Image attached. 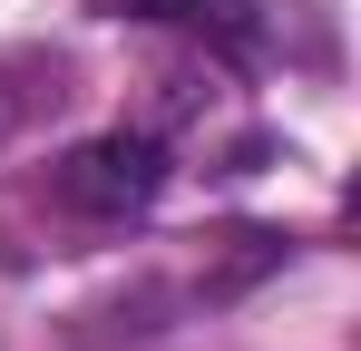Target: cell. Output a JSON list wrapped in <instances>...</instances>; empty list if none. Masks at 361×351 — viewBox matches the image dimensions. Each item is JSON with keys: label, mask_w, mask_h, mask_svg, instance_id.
Segmentation results:
<instances>
[{"label": "cell", "mask_w": 361, "mask_h": 351, "mask_svg": "<svg viewBox=\"0 0 361 351\" xmlns=\"http://www.w3.org/2000/svg\"><path fill=\"white\" fill-rule=\"evenodd\" d=\"M157 185H166V147L147 127H108L59 166V195L78 215H137V205H157Z\"/></svg>", "instance_id": "cell-1"}, {"label": "cell", "mask_w": 361, "mask_h": 351, "mask_svg": "<svg viewBox=\"0 0 361 351\" xmlns=\"http://www.w3.org/2000/svg\"><path fill=\"white\" fill-rule=\"evenodd\" d=\"M283 264V234H264V225H244V234H225V254L205 264V302H225V292H244V283H264Z\"/></svg>", "instance_id": "cell-2"}, {"label": "cell", "mask_w": 361, "mask_h": 351, "mask_svg": "<svg viewBox=\"0 0 361 351\" xmlns=\"http://www.w3.org/2000/svg\"><path fill=\"white\" fill-rule=\"evenodd\" d=\"M30 68H39V58H0V147L30 127V108H39V98H59V78H49V88H20Z\"/></svg>", "instance_id": "cell-3"}, {"label": "cell", "mask_w": 361, "mask_h": 351, "mask_svg": "<svg viewBox=\"0 0 361 351\" xmlns=\"http://www.w3.org/2000/svg\"><path fill=\"white\" fill-rule=\"evenodd\" d=\"M108 20H195L205 0H98Z\"/></svg>", "instance_id": "cell-4"}]
</instances>
